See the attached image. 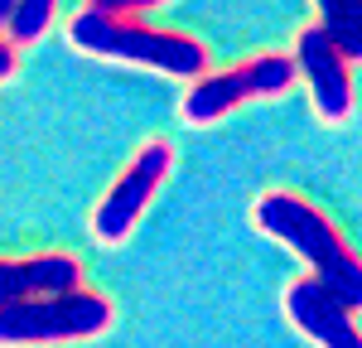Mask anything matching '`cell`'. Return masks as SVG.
I'll return each instance as SVG.
<instances>
[{"instance_id":"6da1fadb","label":"cell","mask_w":362,"mask_h":348,"mask_svg":"<svg viewBox=\"0 0 362 348\" xmlns=\"http://www.w3.org/2000/svg\"><path fill=\"white\" fill-rule=\"evenodd\" d=\"M145 5H121V0H92L83 10H73L68 20V44L78 54L112 58V63H136L165 78H189L198 83L208 73V49L194 34L179 29H155L140 20Z\"/></svg>"},{"instance_id":"7a4b0ae2","label":"cell","mask_w":362,"mask_h":348,"mask_svg":"<svg viewBox=\"0 0 362 348\" xmlns=\"http://www.w3.org/2000/svg\"><path fill=\"white\" fill-rule=\"evenodd\" d=\"M251 218H256V228L266 237H276L295 257H305L309 281H319L348 315H358L362 310V257L348 247V237L334 228V218L324 208H314L300 194L271 189V194L256 199Z\"/></svg>"},{"instance_id":"3957f363","label":"cell","mask_w":362,"mask_h":348,"mask_svg":"<svg viewBox=\"0 0 362 348\" xmlns=\"http://www.w3.org/2000/svg\"><path fill=\"white\" fill-rule=\"evenodd\" d=\"M116 319V305L102 290H68L49 300H25L0 310V348H39V344H83L102 339Z\"/></svg>"},{"instance_id":"277c9868","label":"cell","mask_w":362,"mask_h":348,"mask_svg":"<svg viewBox=\"0 0 362 348\" xmlns=\"http://www.w3.org/2000/svg\"><path fill=\"white\" fill-rule=\"evenodd\" d=\"M295 78H300V68H295L290 54H256V58H247V63H237V68L203 73V78L189 87V97L179 102V116H184L189 126H213L218 116L237 112L251 97H276V92H285Z\"/></svg>"},{"instance_id":"5b68a950","label":"cell","mask_w":362,"mask_h":348,"mask_svg":"<svg viewBox=\"0 0 362 348\" xmlns=\"http://www.w3.org/2000/svg\"><path fill=\"white\" fill-rule=\"evenodd\" d=\"M174 170V150L169 141H145L126 160V170L112 179V189L102 194L97 203V213H92V237L102 242V247H121L131 232H136L140 213L150 208V199L160 194V184L169 179Z\"/></svg>"},{"instance_id":"8992f818","label":"cell","mask_w":362,"mask_h":348,"mask_svg":"<svg viewBox=\"0 0 362 348\" xmlns=\"http://www.w3.org/2000/svg\"><path fill=\"white\" fill-rule=\"evenodd\" d=\"M295 68H300V78L309 83V97H314V112L319 121H348L353 116V68L338 58V49L319 34V29L309 25L300 29V39H295Z\"/></svg>"},{"instance_id":"52a82bcc","label":"cell","mask_w":362,"mask_h":348,"mask_svg":"<svg viewBox=\"0 0 362 348\" xmlns=\"http://www.w3.org/2000/svg\"><path fill=\"white\" fill-rule=\"evenodd\" d=\"M83 290V261L68 252H39V257H0V310L25 305V300H49Z\"/></svg>"},{"instance_id":"ba28073f","label":"cell","mask_w":362,"mask_h":348,"mask_svg":"<svg viewBox=\"0 0 362 348\" xmlns=\"http://www.w3.org/2000/svg\"><path fill=\"white\" fill-rule=\"evenodd\" d=\"M285 315L319 348H362V334H358V324H353V315L319 281H309V276H300L295 286L285 290Z\"/></svg>"},{"instance_id":"9c48e42d","label":"cell","mask_w":362,"mask_h":348,"mask_svg":"<svg viewBox=\"0 0 362 348\" xmlns=\"http://www.w3.org/2000/svg\"><path fill=\"white\" fill-rule=\"evenodd\" d=\"M314 29L338 49V58L353 68L362 63V0H319Z\"/></svg>"},{"instance_id":"30bf717a","label":"cell","mask_w":362,"mask_h":348,"mask_svg":"<svg viewBox=\"0 0 362 348\" xmlns=\"http://www.w3.org/2000/svg\"><path fill=\"white\" fill-rule=\"evenodd\" d=\"M54 15H58L54 0H25V5H15V20L5 29V44H10V49L39 44V39L49 34V25H54Z\"/></svg>"},{"instance_id":"8fae6325","label":"cell","mask_w":362,"mask_h":348,"mask_svg":"<svg viewBox=\"0 0 362 348\" xmlns=\"http://www.w3.org/2000/svg\"><path fill=\"white\" fill-rule=\"evenodd\" d=\"M15 68H20V63H15V49L0 39V83H10V78H15Z\"/></svg>"},{"instance_id":"7c38bea8","label":"cell","mask_w":362,"mask_h":348,"mask_svg":"<svg viewBox=\"0 0 362 348\" xmlns=\"http://www.w3.org/2000/svg\"><path fill=\"white\" fill-rule=\"evenodd\" d=\"M15 20V0H0V39H5V29Z\"/></svg>"}]
</instances>
